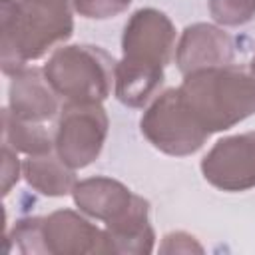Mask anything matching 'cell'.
<instances>
[{
  "label": "cell",
  "instance_id": "cell-1",
  "mask_svg": "<svg viewBox=\"0 0 255 255\" xmlns=\"http://www.w3.org/2000/svg\"><path fill=\"white\" fill-rule=\"evenodd\" d=\"M175 44L171 20L155 8L135 10L122 36V60L116 64L114 92L129 108H141L163 82Z\"/></svg>",
  "mask_w": 255,
  "mask_h": 255
},
{
  "label": "cell",
  "instance_id": "cell-2",
  "mask_svg": "<svg viewBox=\"0 0 255 255\" xmlns=\"http://www.w3.org/2000/svg\"><path fill=\"white\" fill-rule=\"evenodd\" d=\"M74 32L68 0H0V66L6 76L42 58Z\"/></svg>",
  "mask_w": 255,
  "mask_h": 255
},
{
  "label": "cell",
  "instance_id": "cell-3",
  "mask_svg": "<svg viewBox=\"0 0 255 255\" xmlns=\"http://www.w3.org/2000/svg\"><path fill=\"white\" fill-rule=\"evenodd\" d=\"M72 197L80 211L106 223L110 253L143 255L153 251L149 203L122 181L104 175L88 177L76 181Z\"/></svg>",
  "mask_w": 255,
  "mask_h": 255
},
{
  "label": "cell",
  "instance_id": "cell-4",
  "mask_svg": "<svg viewBox=\"0 0 255 255\" xmlns=\"http://www.w3.org/2000/svg\"><path fill=\"white\" fill-rule=\"evenodd\" d=\"M177 94L191 118L209 135L255 114V76L233 66L185 74Z\"/></svg>",
  "mask_w": 255,
  "mask_h": 255
},
{
  "label": "cell",
  "instance_id": "cell-5",
  "mask_svg": "<svg viewBox=\"0 0 255 255\" xmlns=\"http://www.w3.org/2000/svg\"><path fill=\"white\" fill-rule=\"evenodd\" d=\"M42 70L58 96L80 104H102L116 80L114 58L102 48L88 44L58 48Z\"/></svg>",
  "mask_w": 255,
  "mask_h": 255
},
{
  "label": "cell",
  "instance_id": "cell-6",
  "mask_svg": "<svg viewBox=\"0 0 255 255\" xmlns=\"http://www.w3.org/2000/svg\"><path fill=\"white\" fill-rule=\"evenodd\" d=\"M139 128L155 149L175 157L195 153L209 137L183 106L177 88L165 90L147 106L139 120Z\"/></svg>",
  "mask_w": 255,
  "mask_h": 255
},
{
  "label": "cell",
  "instance_id": "cell-7",
  "mask_svg": "<svg viewBox=\"0 0 255 255\" xmlns=\"http://www.w3.org/2000/svg\"><path fill=\"white\" fill-rule=\"evenodd\" d=\"M108 126L102 104L66 102L54 133L56 155L72 169L88 167L102 153Z\"/></svg>",
  "mask_w": 255,
  "mask_h": 255
},
{
  "label": "cell",
  "instance_id": "cell-8",
  "mask_svg": "<svg viewBox=\"0 0 255 255\" xmlns=\"http://www.w3.org/2000/svg\"><path fill=\"white\" fill-rule=\"evenodd\" d=\"M201 173L207 183L221 191H247L255 187V131L215 141L201 159Z\"/></svg>",
  "mask_w": 255,
  "mask_h": 255
},
{
  "label": "cell",
  "instance_id": "cell-9",
  "mask_svg": "<svg viewBox=\"0 0 255 255\" xmlns=\"http://www.w3.org/2000/svg\"><path fill=\"white\" fill-rule=\"evenodd\" d=\"M42 243L44 253H110L106 229L96 227L72 209H58L42 217Z\"/></svg>",
  "mask_w": 255,
  "mask_h": 255
},
{
  "label": "cell",
  "instance_id": "cell-10",
  "mask_svg": "<svg viewBox=\"0 0 255 255\" xmlns=\"http://www.w3.org/2000/svg\"><path fill=\"white\" fill-rule=\"evenodd\" d=\"M233 48V40L227 32L213 24L197 22L181 32L175 46V64L183 76L195 70L231 66Z\"/></svg>",
  "mask_w": 255,
  "mask_h": 255
},
{
  "label": "cell",
  "instance_id": "cell-11",
  "mask_svg": "<svg viewBox=\"0 0 255 255\" xmlns=\"http://www.w3.org/2000/svg\"><path fill=\"white\" fill-rule=\"evenodd\" d=\"M58 94L48 84L44 70L22 68L10 76L8 88V110L24 122H46L58 112Z\"/></svg>",
  "mask_w": 255,
  "mask_h": 255
},
{
  "label": "cell",
  "instance_id": "cell-12",
  "mask_svg": "<svg viewBox=\"0 0 255 255\" xmlns=\"http://www.w3.org/2000/svg\"><path fill=\"white\" fill-rule=\"evenodd\" d=\"M22 175L32 189L48 197L68 195L76 185L74 169L52 153L28 155V159L22 163Z\"/></svg>",
  "mask_w": 255,
  "mask_h": 255
},
{
  "label": "cell",
  "instance_id": "cell-13",
  "mask_svg": "<svg viewBox=\"0 0 255 255\" xmlns=\"http://www.w3.org/2000/svg\"><path fill=\"white\" fill-rule=\"evenodd\" d=\"M2 143H8L10 147L26 155L50 153L54 145L52 137L42 126L18 120L8 108L2 110Z\"/></svg>",
  "mask_w": 255,
  "mask_h": 255
},
{
  "label": "cell",
  "instance_id": "cell-14",
  "mask_svg": "<svg viewBox=\"0 0 255 255\" xmlns=\"http://www.w3.org/2000/svg\"><path fill=\"white\" fill-rule=\"evenodd\" d=\"M211 18L221 26H241L253 20L255 0H207Z\"/></svg>",
  "mask_w": 255,
  "mask_h": 255
},
{
  "label": "cell",
  "instance_id": "cell-15",
  "mask_svg": "<svg viewBox=\"0 0 255 255\" xmlns=\"http://www.w3.org/2000/svg\"><path fill=\"white\" fill-rule=\"evenodd\" d=\"M8 241L16 245L20 253H44L42 243V217H24L18 219L8 233Z\"/></svg>",
  "mask_w": 255,
  "mask_h": 255
},
{
  "label": "cell",
  "instance_id": "cell-16",
  "mask_svg": "<svg viewBox=\"0 0 255 255\" xmlns=\"http://www.w3.org/2000/svg\"><path fill=\"white\" fill-rule=\"evenodd\" d=\"M131 0H72L74 10L90 20H106L128 10Z\"/></svg>",
  "mask_w": 255,
  "mask_h": 255
},
{
  "label": "cell",
  "instance_id": "cell-17",
  "mask_svg": "<svg viewBox=\"0 0 255 255\" xmlns=\"http://www.w3.org/2000/svg\"><path fill=\"white\" fill-rule=\"evenodd\" d=\"M18 151L8 143H2V195H8L10 189L18 183L22 165L18 161Z\"/></svg>",
  "mask_w": 255,
  "mask_h": 255
},
{
  "label": "cell",
  "instance_id": "cell-18",
  "mask_svg": "<svg viewBox=\"0 0 255 255\" xmlns=\"http://www.w3.org/2000/svg\"><path fill=\"white\" fill-rule=\"evenodd\" d=\"M159 253H203V247L197 239L183 231L167 233L159 245Z\"/></svg>",
  "mask_w": 255,
  "mask_h": 255
},
{
  "label": "cell",
  "instance_id": "cell-19",
  "mask_svg": "<svg viewBox=\"0 0 255 255\" xmlns=\"http://www.w3.org/2000/svg\"><path fill=\"white\" fill-rule=\"evenodd\" d=\"M249 72L255 76V54H253V58H251V64H249Z\"/></svg>",
  "mask_w": 255,
  "mask_h": 255
}]
</instances>
